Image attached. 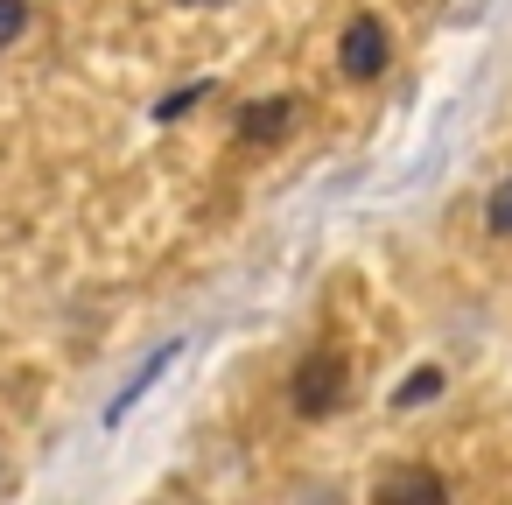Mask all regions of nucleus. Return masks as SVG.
<instances>
[{
  "label": "nucleus",
  "instance_id": "nucleus-8",
  "mask_svg": "<svg viewBox=\"0 0 512 505\" xmlns=\"http://www.w3.org/2000/svg\"><path fill=\"white\" fill-rule=\"evenodd\" d=\"M204 92H211V85H190V92H176V99H162V106H155V120H183V106H197Z\"/></svg>",
  "mask_w": 512,
  "mask_h": 505
},
{
  "label": "nucleus",
  "instance_id": "nucleus-5",
  "mask_svg": "<svg viewBox=\"0 0 512 505\" xmlns=\"http://www.w3.org/2000/svg\"><path fill=\"white\" fill-rule=\"evenodd\" d=\"M435 393H442V372H435V365H421V372H414L393 400H400V407H421V400H435Z\"/></svg>",
  "mask_w": 512,
  "mask_h": 505
},
{
  "label": "nucleus",
  "instance_id": "nucleus-4",
  "mask_svg": "<svg viewBox=\"0 0 512 505\" xmlns=\"http://www.w3.org/2000/svg\"><path fill=\"white\" fill-rule=\"evenodd\" d=\"M288 127H295V99H253V106L239 113V141H246V148H274Z\"/></svg>",
  "mask_w": 512,
  "mask_h": 505
},
{
  "label": "nucleus",
  "instance_id": "nucleus-7",
  "mask_svg": "<svg viewBox=\"0 0 512 505\" xmlns=\"http://www.w3.org/2000/svg\"><path fill=\"white\" fill-rule=\"evenodd\" d=\"M22 29H29V0H0V50H8Z\"/></svg>",
  "mask_w": 512,
  "mask_h": 505
},
{
  "label": "nucleus",
  "instance_id": "nucleus-9",
  "mask_svg": "<svg viewBox=\"0 0 512 505\" xmlns=\"http://www.w3.org/2000/svg\"><path fill=\"white\" fill-rule=\"evenodd\" d=\"M183 8H218V0H183Z\"/></svg>",
  "mask_w": 512,
  "mask_h": 505
},
{
  "label": "nucleus",
  "instance_id": "nucleus-2",
  "mask_svg": "<svg viewBox=\"0 0 512 505\" xmlns=\"http://www.w3.org/2000/svg\"><path fill=\"white\" fill-rule=\"evenodd\" d=\"M386 57H393L386 22H379V15H351V29H344V43H337L344 78H379V71H386Z\"/></svg>",
  "mask_w": 512,
  "mask_h": 505
},
{
  "label": "nucleus",
  "instance_id": "nucleus-1",
  "mask_svg": "<svg viewBox=\"0 0 512 505\" xmlns=\"http://www.w3.org/2000/svg\"><path fill=\"white\" fill-rule=\"evenodd\" d=\"M344 393H351V358H344V351H309V358L295 365V379H288V400H295V414H309V421H323L330 407H344Z\"/></svg>",
  "mask_w": 512,
  "mask_h": 505
},
{
  "label": "nucleus",
  "instance_id": "nucleus-3",
  "mask_svg": "<svg viewBox=\"0 0 512 505\" xmlns=\"http://www.w3.org/2000/svg\"><path fill=\"white\" fill-rule=\"evenodd\" d=\"M372 505H449V477L428 463H400L372 484Z\"/></svg>",
  "mask_w": 512,
  "mask_h": 505
},
{
  "label": "nucleus",
  "instance_id": "nucleus-6",
  "mask_svg": "<svg viewBox=\"0 0 512 505\" xmlns=\"http://www.w3.org/2000/svg\"><path fill=\"white\" fill-rule=\"evenodd\" d=\"M484 225H491L498 239H512V176L491 190V204H484Z\"/></svg>",
  "mask_w": 512,
  "mask_h": 505
}]
</instances>
